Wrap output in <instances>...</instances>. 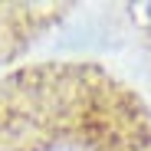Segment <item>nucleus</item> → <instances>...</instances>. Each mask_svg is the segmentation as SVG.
I'll return each mask as SVG.
<instances>
[]
</instances>
